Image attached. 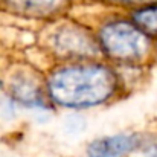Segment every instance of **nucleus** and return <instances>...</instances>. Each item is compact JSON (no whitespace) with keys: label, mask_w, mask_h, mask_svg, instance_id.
Segmentation results:
<instances>
[{"label":"nucleus","mask_w":157,"mask_h":157,"mask_svg":"<svg viewBox=\"0 0 157 157\" xmlns=\"http://www.w3.org/2000/svg\"><path fill=\"white\" fill-rule=\"evenodd\" d=\"M117 90V75L101 63L70 64L55 70L48 81L53 102L66 108H90L107 102Z\"/></svg>","instance_id":"f257e3e1"},{"label":"nucleus","mask_w":157,"mask_h":157,"mask_svg":"<svg viewBox=\"0 0 157 157\" xmlns=\"http://www.w3.org/2000/svg\"><path fill=\"white\" fill-rule=\"evenodd\" d=\"M98 44L108 58L124 64L142 61L150 51V38L131 21L122 20H114L105 25L99 32Z\"/></svg>","instance_id":"f03ea898"},{"label":"nucleus","mask_w":157,"mask_h":157,"mask_svg":"<svg viewBox=\"0 0 157 157\" xmlns=\"http://www.w3.org/2000/svg\"><path fill=\"white\" fill-rule=\"evenodd\" d=\"M144 137L134 133H119L92 140L87 147V157H125L140 150Z\"/></svg>","instance_id":"7ed1b4c3"},{"label":"nucleus","mask_w":157,"mask_h":157,"mask_svg":"<svg viewBox=\"0 0 157 157\" xmlns=\"http://www.w3.org/2000/svg\"><path fill=\"white\" fill-rule=\"evenodd\" d=\"M56 46L59 48L61 53L84 56L90 55L92 51L96 49L98 41H93V38H90L86 32L70 28V29H63L56 35Z\"/></svg>","instance_id":"20e7f679"},{"label":"nucleus","mask_w":157,"mask_h":157,"mask_svg":"<svg viewBox=\"0 0 157 157\" xmlns=\"http://www.w3.org/2000/svg\"><path fill=\"white\" fill-rule=\"evenodd\" d=\"M12 101L26 108H48L41 89L31 79L17 78L11 86Z\"/></svg>","instance_id":"39448f33"},{"label":"nucleus","mask_w":157,"mask_h":157,"mask_svg":"<svg viewBox=\"0 0 157 157\" xmlns=\"http://www.w3.org/2000/svg\"><path fill=\"white\" fill-rule=\"evenodd\" d=\"M131 23L150 40H157V3L139 6L131 14Z\"/></svg>","instance_id":"423d86ee"},{"label":"nucleus","mask_w":157,"mask_h":157,"mask_svg":"<svg viewBox=\"0 0 157 157\" xmlns=\"http://www.w3.org/2000/svg\"><path fill=\"white\" fill-rule=\"evenodd\" d=\"M8 5L28 15H51L56 12L66 0H6Z\"/></svg>","instance_id":"0eeeda50"},{"label":"nucleus","mask_w":157,"mask_h":157,"mask_svg":"<svg viewBox=\"0 0 157 157\" xmlns=\"http://www.w3.org/2000/svg\"><path fill=\"white\" fill-rule=\"evenodd\" d=\"M140 150L144 151V154L147 157H157V140H145L142 142Z\"/></svg>","instance_id":"6e6552de"},{"label":"nucleus","mask_w":157,"mask_h":157,"mask_svg":"<svg viewBox=\"0 0 157 157\" xmlns=\"http://www.w3.org/2000/svg\"><path fill=\"white\" fill-rule=\"evenodd\" d=\"M121 3H127V5H148L151 3V0H119Z\"/></svg>","instance_id":"1a4fd4ad"},{"label":"nucleus","mask_w":157,"mask_h":157,"mask_svg":"<svg viewBox=\"0 0 157 157\" xmlns=\"http://www.w3.org/2000/svg\"><path fill=\"white\" fill-rule=\"evenodd\" d=\"M0 86H2V82H0Z\"/></svg>","instance_id":"9d476101"}]
</instances>
